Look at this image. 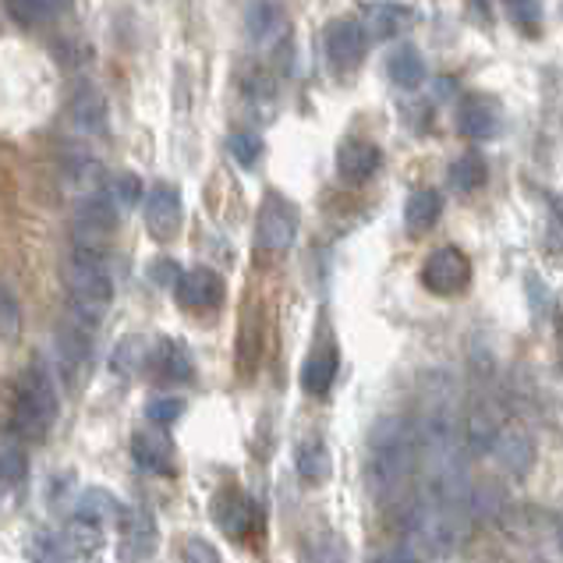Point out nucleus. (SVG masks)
<instances>
[{
	"label": "nucleus",
	"mask_w": 563,
	"mask_h": 563,
	"mask_svg": "<svg viewBox=\"0 0 563 563\" xmlns=\"http://www.w3.org/2000/svg\"><path fill=\"white\" fill-rule=\"evenodd\" d=\"M418 457V440L408 418L386 415L368 432V450H365V486L376 500L394 496L408 482Z\"/></svg>",
	"instance_id": "nucleus-1"
},
{
	"label": "nucleus",
	"mask_w": 563,
	"mask_h": 563,
	"mask_svg": "<svg viewBox=\"0 0 563 563\" xmlns=\"http://www.w3.org/2000/svg\"><path fill=\"white\" fill-rule=\"evenodd\" d=\"M60 280L64 291H68V319L96 333L100 316L114 298V280H110L107 263H92L68 252V260L60 263Z\"/></svg>",
	"instance_id": "nucleus-2"
},
{
	"label": "nucleus",
	"mask_w": 563,
	"mask_h": 563,
	"mask_svg": "<svg viewBox=\"0 0 563 563\" xmlns=\"http://www.w3.org/2000/svg\"><path fill=\"white\" fill-rule=\"evenodd\" d=\"M14 432L22 440H46L57 418V383L43 362H32L22 376L19 397H14Z\"/></svg>",
	"instance_id": "nucleus-3"
},
{
	"label": "nucleus",
	"mask_w": 563,
	"mask_h": 563,
	"mask_svg": "<svg viewBox=\"0 0 563 563\" xmlns=\"http://www.w3.org/2000/svg\"><path fill=\"white\" fill-rule=\"evenodd\" d=\"M422 284L432 295H461L472 284V263L461 249H437L422 266Z\"/></svg>",
	"instance_id": "nucleus-4"
},
{
	"label": "nucleus",
	"mask_w": 563,
	"mask_h": 563,
	"mask_svg": "<svg viewBox=\"0 0 563 563\" xmlns=\"http://www.w3.org/2000/svg\"><path fill=\"white\" fill-rule=\"evenodd\" d=\"M255 234H260V245L266 252H287L295 245V234H298L295 206L284 196H266V202L260 209V223H255Z\"/></svg>",
	"instance_id": "nucleus-5"
},
{
	"label": "nucleus",
	"mask_w": 563,
	"mask_h": 563,
	"mask_svg": "<svg viewBox=\"0 0 563 563\" xmlns=\"http://www.w3.org/2000/svg\"><path fill=\"white\" fill-rule=\"evenodd\" d=\"M323 46H327V60L333 64L336 71H351V68H358V64H362L368 36H365L362 22L341 19V22H330L327 25Z\"/></svg>",
	"instance_id": "nucleus-6"
},
{
	"label": "nucleus",
	"mask_w": 563,
	"mask_h": 563,
	"mask_svg": "<svg viewBox=\"0 0 563 563\" xmlns=\"http://www.w3.org/2000/svg\"><path fill=\"white\" fill-rule=\"evenodd\" d=\"M489 454L496 457V464H500L510 478H525L536 464V443L525 429L500 426V432H496V440L489 446Z\"/></svg>",
	"instance_id": "nucleus-7"
},
{
	"label": "nucleus",
	"mask_w": 563,
	"mask_h": 563,
	"mask_svg": "<svg viewBox=\"0 0 563 563\" xmlns=\"http://www.w3.org/2000/svg\"><path fill=\"white\" fill-rule=\"evenodd\" d=\"M142 202H146V223H150L153 238L167 241L181 231V191L174 185H167V181L153 185Z\"/></svg>",
	"instance_id": "nucleus-8"
},
{
	"label": "nucleus",
	"mask_w": 563,
	"mask_h": 563,
	"mask_svg": "<svg viewBox=\"0 0 563 563\" xmlns=\"http://www.w3.org/2000/svg\"><path fill=\"white\" fill-rule=\"evenodd\" d=\"M156 521L150 510H121V560L142 563L156 550Z\"/></svg>",
	"instance_id": "nucleus-9"
},
{
	"label": "nucleus",
	"mask_w": 563,
	"mask_h": 563,
	"mask_svg": "<svg viewBox=\"0 0 563 563\" xmlns=\"http://www.w3.org/2000/svg\"><path fill=\"white\" fill-rule=\"evenodd\" d=\"M457 132L472 142H489L500 132V107L489 96H464L457 107Z\"/></svg>",
	"instance_id": "nucleus-10"
},
{
	"label": "nucleus",
	"mask_w": 563,
	"mask_h": 563,
	"mask_svg": "<svg viewBox=\"0 0 563 563\" xmlns=\"http://www.w3.org/2000/svg\"><path fill=\"white\" fill-rule=\"evenodd\" d=\"M118 228V202L110 191L92 188L86 196H78L75 202V231H89V234H103L110 238Z\"/></svg>",
	"instance_id": "nucleus-11"
},
{
	"label": "nucleus",
	"mask_w": 563,
	"mask_h": 563,
	"mask_svg": "<svg viewBox=\"0 0 563 563\" xmlns=\"http://www.w3.org/2000/svg\"><path fill=\"white\" fill-rule=\"evenodd\" d=\"M174 291H178V301L181 309H191V312H209L217 309L220 298H223V280L217 277L213 269H188L178 277L174 284Z\"/></svg>",
	"instance_id": "nucleus-12"
},
{
	"label": "nucleus",
	"mask_w": 563,
	"mask_h": 563,
	"mask_svg": "<svg viewBox=\"0 0 563 563\" xmlns=\"http://www.w3.org/2000/svg\"><path fill=\"white\" fill-rule=\"evenodd\" d=\"M379 164H383L379 150L373 146V142H365V139H347L344 146L336 150V174H341L347 185L368 181L379 170Z\"/></svg>",
	"instance_id": "nucleus-13"
},
{
	"label": "nucleus",
	"mask_w": 563,
	"mask_h": 563,
	"mask_svg": "<svg viewBox=\"0 0 563 563\" xmlns=\"http://www.w3.org/2000/svg\"><path fill=\"white\" fill-rule=\"evenodd\" d=\"M132 457L142 472H170L174 461V446L159 429H139L132 437Z\"/></svg>",
	"instance_id": "nucleus-14"
},
{
	"label": "nucleus",
	"mask_w": 563,
	"mask_h": 563,
	"mask_svg": "<svg viewBox=\"0 0 563 563\" xmlns=\"http://www.w3.org/2000/svg\"><path fill=\"white\" fill-rule=\"evenodd\" d=\"M245 25H249V36L255 43H277L284 36V8L277 0H252L249 14H245Z\"/></svg>",
	"instance_id": "nucleus-15"
},
{
	"label": "nucleus",
	"mask_w": 563,
	"mask_h": 563,
	"mask_svg": "<svg viewBox=\"0 0 563 563\" xmlns=\"http://www.w3.org/2000/svg\"><path fill=\"white\" fill-rule=\"evenodd\" d=\"M68 121L75 132H82V135H100L103 128H107V100L100 92H92V89H82L75 96V100L68 103Z\"/></svg>",
	"instance_id": "nucleus-16"
},
{
	"label": "nucleus",
	"mask_w": 563,
	"mask_h": 563,
	"mask_svg": "<svg viewBox=\"0 0 563 563\" xmlns=\"http://www.w3.org/2000/svg\"><path fill=\"white\" fill-rule=\"evenodd\" d=\"M75 518L96 528H107L110 521H121V504H118V496L107 489H86L75 504Z\"/></svg>",
	"instance_id": "nucleus-17"
},
{
	"label": "nucleus",
	"mask_w": 563,
	"mask_h": 563,
	"mask_svg": "<svg viewBox=\"0 0 563 563\" xmlns=\"http://www.w3.org/2000/svg\"><path fill=\"white\" fill-rule=\"evenodd\" d=\"M386 75L397 89H418L426 82V60L415 46H397V51L386 57Z\"/></svg>",
	"instance_id": "nucleus-18"
},
{
	"label": "nucleus",
	"mask_w": 563,
	"mask_h": 563,
	"mask_svg": "<svg viewBox=\"0 0 563 563\" xmlns=\"http://www.w3.org/2000/svg\"><path fill=\"white\" fill-rule=\"evenodd\" d=\"M336 379V351L333 347H319L309 355L301 368V386L309 390L312 397H327L330 386Z\"/></svg>",
	"instance_id": "nucleus-19"
},
{
	"label": "nucleus",
	"mask_w": 563,
	"mask_h": 563,
	"mask_svg": "<svg viewBox=\"0 0 563 563\" xmlns=\"http://www.w3.org/2000/svg\"><path fill=\"white\" fill-rule=\"evenodd\" d=\"M408 22H411L408 8H400V4H368L362 29H365V36H373V40H390Z\"/></svg>",
	"instance_id": "nucleus-20"
},
{
	"label": "nucleus",
	"mask_w": 563,
	"mask_h": 563,
	"mask_svg": "<svg viewBox=\"0 0 563 563\" xmlns=\"http://www.w3.org/2000/svg\"><path fill=\"white\" fill-rule=\"evenodd\" d=\"M150 362H153V347L146 344V336H124V341L114 347V355H110V368H114L121 379L146 373Z\"/></svg>",
	"instance_id": "nucleus-21"
},
{
	"label": "nucleus",
	"mask_w": 563,
	"mask_h": 563,
	"mask_svg": "<svg viewBox=\"0 0 563 563\" xmlns=\"http://www.w3.org/2000/svg\"><path fill=\"white\" fill-rule=\"evenodd\" d=\"M153 362H156L159 373H164L167 379H174V383H188L191 376H196V362H191L188 347L178 344V341H159L153 347Z\"/></svg>",
	"instance_id": "nucleus-22"
},
{
	"label": "nucleus",
	"mask_w": 563,
	"mask_h": 563,
	"mask_svg": "<svg viewBox=\"0 0 563 563\" xmlns=\"http://www.w3.org/2000/svg\"><path fill=\"white\" fill-rule=\"evenodd\" d=\"M440 213H443V196H440V191L418 188L415 196L408 199V206H405V223H408V231L422 234V231H429L432 223L440 220Z\"/></svg>",
	"instance_id": "nucleus-23"
},
{
	"label": "nucleus",
	"mask_w": 563,
	"mask_h": 563,
	"mask_svg": "<svg viewBox=\"0 0 563 563\" xmlns=\"http://www.w3.org/2000/svg\"><path fill=\"white\" fill-rule=\"evenodd\" d=\"M89 341H92V330L71 323V319L60 327L57 347H60V358H64V368H68V373H78V368L86 365V358H89Z\"/></svg>",
	"instance_id": "nucleus-24"
},
{
	"label": "nucleus",
	"mask_w": 563,
	"mask_h": 563,
	"mask_svg": "<svg viewBox=\"0 0 563 563\" xmlns=\"http://www.w3.org/2000/svg\"><path fill=\"white\" fill-rule=\"evenodd\" d=\"M298 475L305 482H327L330 478V450L323 440H305L298 446Z\"/></svg>",
	"instance_id": "nucleus-25"
},
{
	"label": "nucleus",
	"mask_w": 563,
	"mask_h": 563,
	"mask_svg": "<svg viewBox=\"0 0 563 563\" xmlns=\"http://www.w3.org/2000/svg\"><path fill=\"white\" fill-rule=\"evenodd\" d=\"M486 159L478 153H464L461 159H454V167H450V185L457 191H475L486 185Z\"/></svg>",
	"instance_id": "nucleus-26"
},
{
	"label": "nucleus",
	"mask_w": 563,
	"mask_h": 563,
	"mask_svg": "<svg viewBox=\"0 0 563 563\" xmlns=\"http://www.w3.org/2000/svg\"><path fill=\"white\" fill-rule=\"evenodd\" d=\"M25 478V450L19 437L0 432V482H19Z\"/></svg>",
	"instance_id": "nucleus-27"
},
{
	"label": "nucleus",
	"mask_w": 563,
	"mask_h": 563,
	"mask_svg": "<svg viewBox=\"0 0 563 563\" xmlns=\"http://www.w3.org/2000/svg\"><path fill=\"white\" fill-rule=\"evenodd\" d=\"M504 8L525 36H539V29H542V4L539 0H504Z\"/></svg>",
	"instance_id": "nucleus-28"
},
{
	"label": "nucleus",
	"mask_w": 563,
	"mask_h": 563,
	"mask_svg": "<svg viewBox=\"0 0 563 563\" xmlns=\"http://www.w3.org/2000/svg\"><path fill=\"white\" fill-rule=\"evenodd\" d=\"M305 563H344V542L323 532L305 542Z\"/></svg>",
	"instance_id": "nucleus-29"
},
{
	"label": "nucleus",
	"mask_w": 563,
	"mask_h": 563,
	"mask_svg": "<svg viewBox=\"0 0 563 563\" xmlns=\"http://www.w3.org/2000/svg\"><path fill=\"white\" fill-rule=\"evenodd\" d=\"M231 156L238 159L241 167H255L263 156V139L255 132H238L231 135Z\"/></svg>",
	"instance_id": "nucleus-30"
},
{
	"label": "nucleus",
	"mask_w": 563,
	"mask_h": 563,
	"mask_svg": "<svg viewBox=\"0 0 563 563\" xmlns=\"http://www.w3.org/2000/svg\"><path fill=\"white\" fill-rule=\"evenodd\" d=\"M19 330H22V305L11 295L8 284H0V333L14 336Z\"/></svg>",
	"instance_id": "nucleus-31"
},
{
	"label": "nucleus",
	"mask_w": 563,
	"mask_h": 563,
	"mask_svg": "<svg viewBox=\"0 0 563 563\" xmlns=\"http://www.w3.org/2000/svg\"><path fill=\"white\" fill-rule=\"evenodd\" d=\"M68 8L71 0H14V11H22V19H54Z\"/></svg>",
	"instance_id": "nucleus-32"
},
{
	"label": "nucleus",
	"mask_w": 563,
	"mask_h": 563,
	"mask_svg": "<svg viewBox=\"0 0 563 563\" xmlns=\"http://www.w3.org/2000/svg\"><path fill=\"white\" fill-rule=\"evenodd\" d=\"M146 418L153 426H170L181 418V400L178 397H153L146 405Z\"/></svg>",
	"instance_id": "nucleus-33"
},
{
	"label": "nucleus",
	"mask_w": 563,
	"mask_h": 563,
	"mask_svg": "<svg viewBox=\"0 0 563 563\" xmlns=\"http://www.w3.org/2000/svg\"><path fill=\"white\" fill-rule=\"evenodd\" d=\"M114 202H124V206H139L142 199H146V188H142V178L139 174H118V181H114Z\"/></svg>",
	"instance_id": "nucleus-34"
},
{
	"label": "nucleus",
	"mask_w": 563,
	"mask_h": 563,
	"mask_svg": "<svg viewBox=\"0 0 563 563\" xmlns=\"http://www.w3.org/2000/svg\"><path fill=\"white\" fill-rule=\"evenodd\" d=\"M181 560L185 563H220V553L206 539H185L181 542Z\"/></svg>",
	"instance_id": "nucleus-35"
},
{
	"label": "nucleus",
	"mask_w": 563,
	"mask_h": 563,
	"mask_svg": "<svg viewBox=\"0 0 563 563\" xmlns=\"http://www.w3.org/2000/svg\"><path fill=\"white\" fill-rule=\"evenodd\" d=\"M178 277H181V269L174 266L170 260H156V263L150 266V280H153L156 287H174V284H178Z\"/></svg>",
	"instance_id": "nucleus-36"
},
{
	"label": "nucleus",
	"mask_w": 563,
	"mask_h": 563,
	"mask_svg": "<svg viewBox=\"0 0 563 563\" xmlns=\"http://www.w3.org/2000/svg\"><path fill=\"white\" fill-rule=\"evenodd\" d=\"M373 563H422V553H418L415 545H390V550H383Z\"/></svg>",
	"instance_id": "nucleus-37"
},
{
	"label": "nucleus",
	"mask_w": 563,
	"mask_h": 563,
	"mask_svg": "<svg viewBox=\"0 0 563 563\" xmlns=\"http://www.w3.org/2000/svg\"><path fill=\"white\" fill-rule=\"evenodd\" d=\"M553 532H556V542H560V550H563V514H556V521H553Z\"/></svg>",
	"instance_id": "nucleus-38"
},
{
	"label": "nucleus",
	"mask_w": 563,
	"mask_h": 563,
	"mask_svg": "<svg viewBox=\"0 0 563 563\" xmlns=\"http://www.w3.org/2000/svg\"><path fill=\"white\" fill-rule=\"evenodd\" d=\"M560 347H563V319H560Z\"/></svg>",
	"instance_id": "nucleus-39"
}]
</instances>
